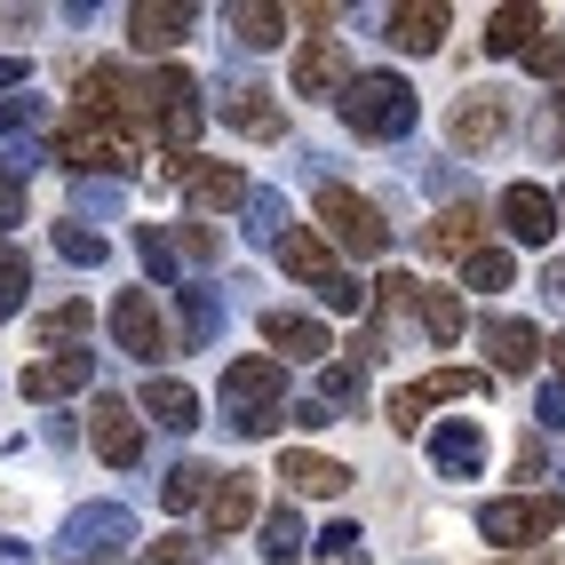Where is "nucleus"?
Returning a JSON list of instances; mask_svg holds the SVG:
<instances>
[{"label": "nucleus", "instance_id": "1", "mask_svg": "<svg viewBox=\"0 0 565 565\" xmlns=\"http://www.w3.org/2000/svg\"><path fill=\"white\" fill-rule=\"evenodd\" d=\"M56 160L64 168H96V175H128L136 160H143V143H136V128H120V120H88V111H64V128H56Z\"/></svg>", "mask_w": 565, "mask_h": 565}, {"label": "nucleus", "instance_id": "2", "mask_svg": "<svg viewBox=\"0 0 565 565\" xmlns=\"http://www.w3.org/2000/svg\"><path fill=\"white\" fill-rule=\"evenodd\" d=\"M279 263H287V271L303 279V287H319L327 303H343V311H359V303H366V287L351 279V263L334 255V247L311 232V223H287V232H279Z\"/></svg>", "mask_w": 565, "mask_h": 565}, {"label": "nucleus", "instance_id": "3", "mask_svg": "<svg viewBox=\"0 0 565 565\" xmlns=\"http://www.w3.org/2000/svg\"><path fill=\"white\" fill-rule=\"evenodd\" d=\"M343 120L359 136H406L414 128V88L398 81V72H359V81H343Z\"/></svg>", "mask_w": 565, "mask_h": 565}, {"label": "nucleus", "instance_id": "4", "mask_svg": "<svg viewBox=\"0 0 565 565\" xmlns=\"http://www.w3.org/2000/svg\"><path fill=\"white\" fill-rule=\"evenodd\" d=\"M319 232L334 239V255H391V223L343 183H319Z\"/></svg>", "mask_w": 565, "mask_h": 565}, {"label": "nucleus", "instance_id": "5", "mask_svg": "<svg viewBox=\"0 0 565 565\" xmlns=\"http://www.w3.org/2000/svg\"><path fill=\"white\" fill-rule=\"evenodd\" d=\"M136 88H143V120H160L168 152H183V143L200 136V120H207V111H200V81L183 64H160L152 81H136Z\"/></svg>", "mask_w": 565, "mask_h": 565}, {"label": "nucleus", "instance_id": "6", "mask_svg": "<svg viewBox=\"0 0 565 565\" xmlns=\"http://www.w3.org/2000/svg\"><path fill=\"white\" fill-rule=\"evenodd\" d=\"M565 525V502L557 494H510V502H486L478 534L486 542H510V550H542V534Z\"/></svg>", "mask_w": 565, "mask_h": 565}, {"label": "nucleus", "instance_id": "7", "mask_svg": "<svg viewBox=\"0 0 565 565\" xmlns=\"http://www.w3.org/2000/svg\"><path fill=\"white\" fill-rule=\"evenodd\" d=\"M438 398H486V374L478 366H438V374H423V383H406L391 398V430L414 438L423 430V406H438Z\"/></svg>", "mask_w": 565, "mask_h": 565}, {"label": "nucleus", "instance_id": "8", "mask_svg": "<svg viewBox=\"0 0 565 565\" xmlns=\"http://www.w3.org/2000/svg\"><path fill=\"white\" fill-rule=\"evenodd\" d=\"M111 334H120V351L143 359V366L175 351V334H168V319H160V303H152V287H128L120 303H111Z\"/></svg>", "mask_w": 565, "mask_h": 565}, {"label": "nucleus", "instance_id": "9", "mask_svg": "<svg viewBox=\"0 0 565 565\" xmlns=\"http://www.w3.org/2000/svg\"><path fill=\"white\" fill-rule=\"evenodd\" d=\"M446 136H455V152H494V143L510 136V104L494 88H470L455 104V120H446Z\"/></svg>", "mask_w": 565, "mask_h": 565}, {"label": "nucleus", "instance_id": "10", "mask_svg": "<svg viewBox=\"0 0 565 565\" xmlns=\"http://www.w3.org/2000/svg\"><path fill=\"white\" fill-rule=\"evenodd\" d=\"M88 438H96V455H104L111 470H128V462L143 455V423H136L128 398H96V406H88Z\"/></svg>", "mask_w": 565, "mask_h": 565}, {"label": "nucleus", "instance_id": "11", "mask_svg": "<svg viewBox=\"0 0 565 565\" xmlns=\"http://www.w3.org/2000/svg\"><path fill=\"white\" fill-rule=\"evenodd\" d=\"M287 81H295V96H343V81H351L343 41H327V32H319V41H303V49H295V72H287Z\"/></svg>", "mask_w": 565, "mask_h": 565}, {"label": "nucleus", "instance_id": "12", "mask_svg": "<svg viewBox=\"0 0 565 565\" xmlns=\"http://www.w3.org/2000/svg\"><path fill=\"white\" fill-rule=\"evenodd\" d=\"M502 232L525 239V247H542L557 232V200L542 192V183H510V192H502Z\"/></svg>", "mask_w": 565, "mask_h": 565}, {"label": "nucleus", "instance_id": "13", "mask_svg": "<svg viewBox=\"0 0 565 565\" xmlns=\"http://www.w3.org/2000/svg\"><path fill=\"white\" fill-rule=\"evenodd\" d=\"M223 398H239L247 406H287V366L279 359H232L223 366Z\"/></svg>", "mask_w": 565, "mask_h": 565}, {"label": "nucleus", "instance_id": "14", "mask_svg": "<svg viewBox=\"0 0 565 565\" xmlns=\"http://www.w3.org/2000/svg\"><path fill=\"white\" fill-rule=\"evenodd\" d=\"M183 32H192V9H183V0H160V9H152V0H136V9H128V41L143 56H168Z\"/></svg>", "mask_w": 565, "mask_h": 565}, {"label": "nucleus", "instance_id": "15", "mask_svg": "<svg viewBox=\"0 0 565 565\" xmlns=\"http://www.w3.org/2000/svg\"><path fill=\"white\" fill-rule=\"evenodd\" d=\"M239 525H255V478L247 470H215V494H207V534H239Z\"/></svg>", "mask_w": 565, "mask_h": 565}, {"label": "nucleus", "instance_id": "16", "mask_svg": "<svg viewBox=\"0 0 565 565\" xmlns=\"http://www.w3.org/2000/svg\"><path fill=\"white\" fill-rule=\"evenodd\" d=\"M423 247H430V255H446V263H470V255L486 247V215H478V207H446V215H430Z\"/></svg>", "mask_w": 565, "mask_h": 565}, {"label": "nucleus", "instance_id": "17", "mask_svg": "<svg viewBox=\"0 0 565 565\" xmlns=\"http://www.w3.org/2000/svg\"><path fill=\"white\" fill-rule=\"evenodd\" d=\"M183 192H192V207L223 215V207H239V200H247V175H239V168H223V160H192V168H183Z\"/></svg>", "mask_w": 565, "mask_h": 565}, {"label": "nucleus", "instance_id": "18", "mask_svg": "<svg viewBox=\"0 0 565 565\" xmlns=\"http://www.w3.org/2000/svg\"><path fill=\"white\" fill-rule=\"evenodd\" d=\"M88 383V351H56V359H32L17 374V391L24 398H64V391H81Z\"/></svg>", "mask_w": 565, "mask_h": 565}, {"label": "nucleus", "instance_id": "19", "mask_svg": "<svg viewBox=\"0 0 565 565\" xmlns=\"http://www.w3.org/2000/svg\"><path fill=\"white\" fill-rule=\"evenodd\" d=\"M143 414L168 423V430H192V423H200V391L175 383V374H143Z\"/></svg>", "mask_w": 565, "mask_h": 565}, {"label": "nucleus", "instance_id": "20", "mask_svg": "<svg viewBox=\"0 0 565 565\" xmlns=\"http://www.w3.org/2000/svg\"><path fill=\"white\" fill-rule=\"evenodd\" d=\"M446 41V9L438 0H414V9H391V49H406V56H430Z\"/></svg>", "mask_w": 565, "mask_h": 565}, {"label": "nucleus", "instance_id": "21", "mask_svg": "<svg viewBox=\"0 0 565 565\" xmlns=\"http://www.w3.org/2000/svg\"><path fill=\"white\" fill-rule=\"evenodd\" d=\"M223 120H232L239 136H255V143H279V104H271V88H232L223 96Z\"/></svg>", "mask_w": 565, "mask_h": 565}, {"label": "nucleus", "instance_id": "22", "mask_svg": "<svg viewBox=\"0 0 565 565\" xmlns=\"http://www.w3.org/2000/svg\"><path fill=\"white\" fill-rule=\"evenodd\" d=\"M279 478L295 486V494H343V486H351V470H343V462H327V455H311V446L279 455Z\"/></svg>", "mask_w": 565, "mask_h": 565}, {"label": "nucleus", "instance_id": "23", "mask_svg": "<svg viewBox=\"0 0 565 565\" xmlns=\"http://www.w3.org/2000/svg\"><path fill=\"white\" fill-rule=\"evenodd\" d=\"M486 351H494V374H525L542 359V343H534L525 319H486Z\"/></svg>", "mask_w": 565, "mask_h": 565}, {"label": "nucleus", "instance_id": "24", "mask_svg": "<svg viewBox=\"0 0 565 565\" xmlns=\"http://www.w3.org/2000/svg\"><path fill=\"white\" fill-rule=\"evenodd\" d=\"M263 334H271V351H279V366H287V359H327V327H319V319H295V311H271V319H263Z\"/></svg>", "mask_w": 565, "mask_h": 565}, {"label": "nucleus", "instance_id": "25", "mask_svg": "<svg viewBox=\"0 0 565 565\" xmlns=\"http://www.w3.org/2000/svg\"><path fill=\"white\" fill-rule=\"evenodd\" d=\"M534 32H542V9H494V17H486V49H494V56H525Z\"/></svg>", "mask_w": 565, "mask_h": 565}, {"label": "nucleus", "instance_id": "26", "mask_svg": "<svg viewBox=\"0 0 565 565\" xmlns=\"http://www.w3.org/2000/svg\"><path fill=\"white\" fill-rule=\"evenodd\" d=\"M414 311H423L430 343H455V334H462V295L455 287H414Z\"/></svg>", "mask_w": 565, "mask_h": 565}, {"label": "nucleus", "instance_id": "27", "mask_svg": "<svg viewBox=\"0 0 565 565\" xmlns=\"http://www.w3.org/2000/svg\"><path fill=\"white\" fill-rule=\"evenodd\" d=\"M232 32H239L247 49H271L279 32H287V9H271V0H239V9H232Z\"/></svg>", "mask_w": 565, "mask_h": 565}, {"label": "nucleus", "instance_id": "28", "mask_svg": "<svg viewBox=\"0 0 565 565\" xmlns=\"http://www.w3.org/2000/svg\"><path fill=\"white\" fill-rule=\"evenodd\" d=\"M263 557H271V565H295V557H303V525H295L287 510L263 518Z\"/></svg>", "mask_w": 565, "mask_h": 565}, {"label": "nucleus", "instance_id": "29", "mask_svg": "<svg viewBox=\"0 0 565 565\" xmlns=\"http://www.w3.org/2000/svg\"><path fill=\"white\" fill-rule=\"evenodd\" d=\"M510 271H518V263H510L502 247H478V255L462 263V279H470L478 295H502V287H510Z\"/></svg>", "mask_w": 565, "mask_h": 565}, {"label": "nucleus", "instance_id": "30", "mask_svg": "<svg viewBox=\"0 0 565 565\" xmlns=\"http://www.w3.org/2000/svg\"><path fill=\"white\" fill-rule=\"evenodd\" d=\"M24 287H32V263L17 239H0V311H17L24 303Z\"/></svg>", "mask_w": 565, "mask_h": 565}, {"label": "nucleus", "instance_id": "31", "mask_svg": "<svg viewBox=\"0 0 565 565\" xmlns=\"http://www.w3.org/2000/svg\"><path fill=\"white\" fill-rule=\"evenodd\" d=\"M215 494V470L207 462H183L175 478H168V510H192V502H207Z\"/></svg>", "mask_w": 565, "mask_h": 565}, {"label": "nucleus", "instance_id": "32", "mask_svg": "<svg viewBox=\"0 0 565 565\" xmlns=\"http://www.w3.org/2000/svg\"><path fill=\"white\" fill-rule=\"evenodd\" d=\"M478 455H486V438H478V423H455V430L438 438V462H446V470H478Z\"/></svg>", "mask_w": 565, "mask_h": 565}, {"label": "nucleus", "instance_id": "33", "mask_svg": "<svg viewBox=\"0 0 565 565\" xmlns=\"http://www.w3.org/2000/svg\"><path fill=\"white\" fill-rule=\"evenodd\" d=\"M72 334H88V303H56L41 319V343H72Z\"/></svg>", "mask_w": 565, "mask_h": 565}, {"label": "nucleus", "instance_id": "34", "mask_svg": "<svg viewBox=\"0 0 565 565\" xmlns=\"http://www.w3.org/2000/svg\"><path fill=\"white\" fill-rule=\"evenodd\" d=\"M525 64H534L542 81H557V72H565V41H557V32H534V41H525Z\"/></svg>", "mask_w": 565, "mask_h": 565}, {"label": "nucleus", "instance_id": "35", "mask_svg": "<svg viewBox=\"0 0 565 565\" xmlns=\"http://www.w3.org/2000/svg\"><path fill=\"white\" fill-rule=\"evenodd\" d=\"M143 565H200V542L192 534H160L152 550H143Z\"/></svg>", "mask_w": 565, "mask_h": 565}, {"label": "nucleus", "instance_id": "36", "mask_svg": "<svg viewBox=\"0 0 565 565\" xmlns=\"http://www.w3.org/2000/svg\"><path fill=\"white\" fill-rule=\"evenodd\" d=\"M56 247H64L72 263H96V255H104V239H96V232H81V223H64V232H56Z\"/></svg>", "mask_w": 565, "mask_h": 565}, {"label": "nucleus", "instance_id": "37", "mask_svg": "<svg viewBox=\"0 0 565 565\" xmlns=\"http://www.w3.org/2000/svg\"><path fill=\"white\" fill-rule=\"evenodd\" d=\"M175 247L192 255V263H215V232H207V223H183V232H175Z\"/></svg>", "mask_w": 565, "mask_h": 565}, {"label": "nucleus", "instance_id": "38", "mask_svg": "<svg viewBox=\"0 0 565 565\" xmlns=\"http://www.w3.org/2000/svg\"><path fill=\"white\" fill-rule=\"evenodd\" d=\"M17 215H24V183L0 175V223H17Z\"/></svg>", "mask_w": 565, "mask_h": 565}, {"label": "nucleus", "instance_id": "39", "mask_svg": "<svg viewBox=\"0 0 565 565\" xmlns=\"http://www.w3.org/2000/svg\"><path fill=\"white\" fill-rule=\"evenodd\" d=\"M542 359H550V366H557V383H565V334H557V343H550V351H542Z\"/></svg>", "mask_w": 565, "mask_h": 565}, {"label": "nucleus", "instance_id": "40", "mask_svg": "<svg viewBox=\"0 0 565 565\" xmlns=\"http://www.w3.org/2000/svg\"><path fill=\"white\" fill-rule=\"evenodd\" d=\"M550 104H557V152H565V88H557V96H550Z\"/></svg>", "mask_w": 565, "mask_h": 565}, {"label": "nucleus", "instance_id": "41", "mask_svg": "<svg viewBox=\"0 0 565 565\" xmlns=\"http://www.w3.org/2000/svg\"><path fill=\"white\" fill-rule=\"evenodd\" d=\"M9 81H24V64H0V88H9Z\"/></svg>", "mask_w": 565, "mask_h": 565}, {"label": "nucleus", "instance_id": "42", "mask_svg": "<svg viewBox=\"0 0 565 565\" xmlns=\"http://www.w3.org/2000/svg\"><path fill=\"white\" fill-rule=\"evenodd\" d=\"M557 215H565V200H557Z\"/></svg>", "mask_w": 565, "mask_h": 565}]
</instances>
